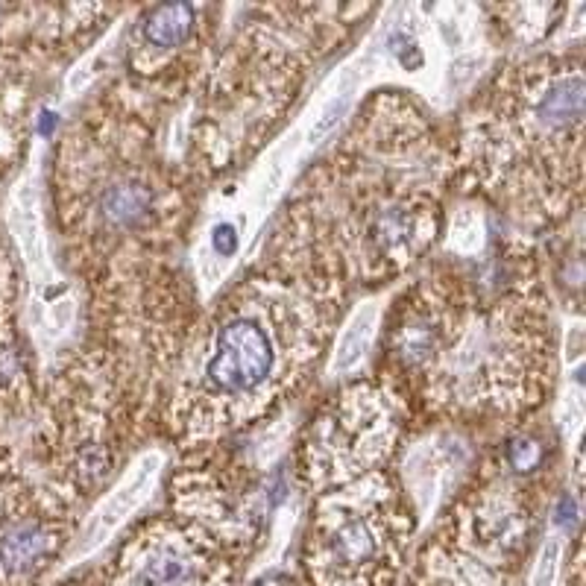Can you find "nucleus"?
<instances>
[{"instance_id":"nucleus-1","label":"nucleus","mask_w":586,"mask_h":586,"mask_svg":"<svg viewBox=\"0 0 586 586\" xmlns=\"http://www.w3.org/2000/svg\"><path fill=\"white\" fill-rule=\"evenodd\" d=\"M276 370V340L255 314L226 320L206 364V384L217 396H250Z\"/></svg>"},{"instance_id":"nucleus-2","label":"nucleus","mask_w":586,"mask_h":586,"mask_svg":"<svg viewBox=\"0 0 586 586\" xmlns=\"http://www.w3.org/2000/svg\"><path fill=\"white\" fill-rule=\"evenodd\" d=\"M115 586H217V572L200 543L159 534L126 551Z\"/></svg>"},{"instance_id":"nucleus-3","label":"nucleus","mask_w":586,"mask_h":586,"mask_svg":"<svg viewBox=\"0 0 586 586\" xmlns=\"http://www.w3.org/2000/svg\"><path fill=\"white\" fill-rule=\"evenodd\" d=\"M381 554L378 534L364 519H346L329 528L317 572L326 586H370Z\"/></svg>"},{"instance_id":"nucleus-4","label":"nucleus","mask_w":586,"mask_h":586,"mask_svg":"<svg viewBox=\"0 0 586 586\" xmlns=\"http://www.w3.org/2000/svg\"><path fill=\"white\" fill-rule=\"evenodd\" d=\"M56 540L42 525H18L0 540V569L9 578H30L53 554Z\"/></svg>"},{"instance_id":"nucleus-5","label":"nucleus","mask_w":586,"mask_h":586,"mask_svg":"<svg viewBox=\"0 0 586 586\" xmlns=\"http://www.w3.org/2000/svg\"><path fill=\"white\" fill-rule=\"evenodd\" d=\"M153 209V191L141 185L138 179H124L112 185L103 197V217L112 226H138Z\"/></svg>"},{"instance_id":"nucleus-6","label":"nucleus","mask_w":586,"mask_h":586,"mask_svg":"<svg viewBox=\"0 0 586 586\" xmlns=\"http://www.w3.org/2000/svg\"><path fill=\"white\" fill-rule=\"evenodd\" d=\"M191 21H194V9L185 6V3L159 6L144 21V39L153 44V47L182 44L188 39V33H191Z\"/></svg>"},{"instance_id":"nucleus-7","label":"nucleus","mask_w":586,"mask_h":586,"mask_svg":"<svg viewBox=\"0 0 586 586\" xmlns=\"http://www.w3.org/2000/svg\"><path fill=\"white\" fill-rule=\"evenodd\" d=\"M153 466H156V458H150L147 466H144L135 478H129V481H126L124 490H118V496H112L109 502L103 504V510L97 513V519H94V525H91V534H88L91 540H94V537L109 534V531H112V528L124 519L126 513L138 504V499L144 496V487L150 484V478H153V472H156Z\"/></svg>"},{"instance_id":"nucleus-8","label":"nucleus","mask_w":586,"mask_h":586,"mask_svg":"<svg viewBox=\"0 0 586 586\" xmlns=\"http://www.w3.org/2000/svg\"><path fill=\"white\" fill-rule=\"evenodd\" d=\"M373 238H376L381 250H405L417 238V217L411 214V209H402V206L381 211L373 220Z\"/></svg>"},{"instance_id":"nucleus-9","label":"nucleus","mask_w":586,"mask_h":586,"mask_svg":"<svg viewBox=\"0 0 586 586\" xmlns=\"http://www.w3.org/2000/svg\"><path fill=\"white\" fill-rule=\"evenodd\" d=\"M367 340H370V314H361V317L355 320L352 332H346L343 343H340V352H337V361H335L337 370L352 367V364L361 358V352H364Z\"/></svg>"},{"instance_id":"nucleus-10","label":"nucleus","mask_w":586,"mask_h":586,"mask_svg":"<svg viewBox=\"0 0 586 586\" xmlns=\"http://www.w3.org/2000/svg\"><path fill=\"white\" fill-rule=\"evenodd\" d=\"M510 461L516 469H531L534 463L540 461V446L534 443V440H519V443H513L510 446Z\"/></svg>"},{"instance_id":"nucleus-11","label":"nucleus","mask_w":586,"mask_h":586,"mask_svg":"<svg viewBox=\"0 0 586 586\" xmlns=\"http://www.w3.org/2000/svg\"><path fill=\"white\" fill-rule=\"evenodd\" d=\"M346 103H349V97H340V100H335V103H332V109L323 115V121L314 126V132H311V141H314V144H317L326 132H332V129H335L337 121H340V115L346 112Z\"/></svg>"},{"instance_id":"nucleus-12","label":"nucleus","mask_w":586,"mask_h":586,"mask_svg":"<svg viewBox=\"0 0 586 586\" xmlns=\"http://www.w3.org/2000/svg\"><path fill=\"white\" fill-rule=\"evenodd\" d=\"M214 247L220 252L235 250V229H232V226H220L217 235H214Z\"/></svg>"}]
</instances>
